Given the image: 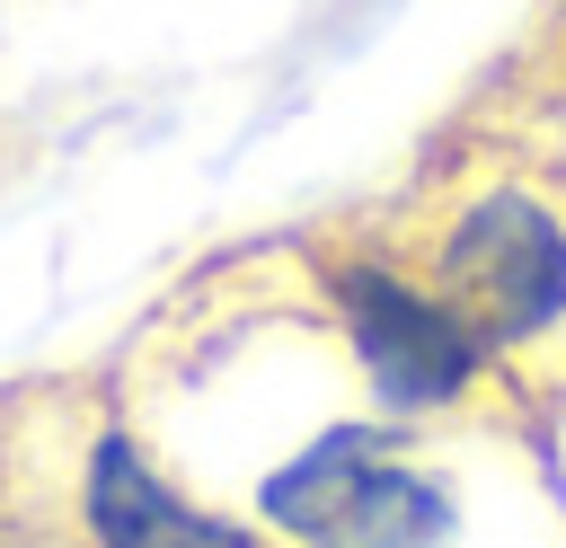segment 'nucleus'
Listing matches in <instances>:
<instances>
[{"label":"nucleus","instance_id":"nucleus-2","mask_svg":"<svg viewBox=\"0 0 566 548\" xmlns=\"http://www.w3.org/2000/svg\"><path fill=\"white\" fill-rule=\"evenodd\" d=\"M451 318L495 354V345H531L539 327L566 318V230L539 194L522 186H495L478 194L451 239H442V283Z\"/></svg>","mask_w":566,"mask_h":548},{"label":"nucleus","instance_id":"nucleus-4","mask_svg":"<svg viewBox=\"0 0 566 548\" xmlns=\"http://www.w3.org/2000/svg\"><path fill=\"white\" fill-rule=\"evenodd\" d=\"M80 521H88L97 548H265L256 530H239V521L186 504V495L150 468V451H142L133 433H115V424L88 442V468H80Z\"/></svg>","mask_w":566,"mask_h":548},{"label":"nucleus","instance_id":"nucleus-1","mask_svg":"<svg viewBox=\"0 0 566 548\" xmlns=\"http://www.w3.org/2000/svg\"><path fill=\"white\" fill-rule=\"evenodd\" d=\"M265 521L301 548H442L451 495L389 460L380 424H327L301 460L265 477Z\"/></svg>","mask_w":566,"mask_h":548},{"label":"nucleus","instance_id":"nucleus-3","mask_svg":"<svg viewBox=\"0 0 566 548\" xmlns=\"http://www.w3.org/2000/svg\"><path fill=\"white\" fill-rule=\"evenodd\" d=\"M327 292H336L345 336H354V354H363V371L389 407H442L478 380L486 345L451 318L442 292L407 283L389 265H327Z\"/></svg>","mask_w":566,"mask_h":548}]
</instances>
